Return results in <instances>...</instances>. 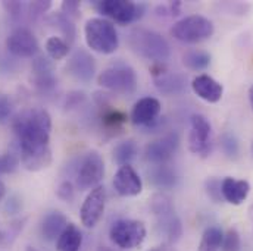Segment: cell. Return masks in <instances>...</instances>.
Returning a JSON list of instances; mask_svg holds the SVG:
<instances>
[{
  "instance_id": "cell-1",
  "label": "cell",
  "mask_w": 253,
  "mask_h": 251,
  "mask_svg": "<svg viewBox=\"0 0 253 251\" xmlns=\"http://www.w3.org/2000/svg\"><path fill=\"white\" fill-rule=\"evenodd\" d=\"M12 129L18 140L21 165L30 172H39L50 166V131L52 118L46 109L31 108L16 115Z\"/></svg>"
},
{
  "instance_id": "cell-2",
  "label": "cell",
  "mask_w": 253,
  "mask_h": 251,
  "mask_svg": "<svg viewBox=\"0 0 253 251\" xmlns=\"http://www.w3.org/2000/svg\"><path fill=\"white\" fill-rule=\"evenodd\" d=\"M128 46L131 50L153 63H164L171 55L168 41L156 31L147 28H134L128 36Z\"/></svg>"
},
{
  "instance_id": "cell-3",
  "label": "cell",
  "mask_w": 253,
  "mask_h": 251,
  "mask_svg": "<svg viewBox=\"0 0 253 251\" xmlns=\"http://www.w3.org/2000/svg\"><path fill=\"white\" fill-rule=\"evenodd\" d=\"M87 46L97 53L112 55L120 47V37L115 25L105 18H91L84 25Z\"/></svg>"
},
{
  "instance_id": "cell-4",
  "label": "cell",
  "mask_w": 253,
  "mask_h": 251,
  "mask_svg": "<svg viewBox=\"0 0 253 251\" xmlns=\"http://www.w3.org/2000/svg\"><path fill=\"white\" fill-rule=\"evenodd\" d=\"M213 31L215 28L211 19L202 15H190L172 25L171 36L181 43L196 44L211 38Z\"/></svg>"
},
{
  "instance_id": "cell-5",
  "label": "cell",
  "mask_w": 253,
  "mask_h": 251,
  "mask_svg": "<svg viewBox=\"0 0 253 251\" xmlns=\"http://www.w3.org/2000/svg\"><path fill=\"white\" fill-rule=\"evenodd\" d=\"M147 235L146 225L135 219H120L112 223L109 238L121 250H134L140 247Z\"/></svg>"
},
{
  "instance_id": "cell-6",
  "label": "cell",
  "mask_w": 253,
  "mask_h": 251,
  "mask_svg": "<svg viewBox=\"0 0 253 251\" xmlns=\"http://www.w3.org/2000/svg\"><path fill=\"white\" fill-rule=\"evenodd\" d=\"M97 82L112 93L128 96L137 90V73L126 63H117L100 72Z\"/></svg>"
},
{
  "instance_id": "cell-7",
  "label": "cell",
  "mask_w": 253,
  "mask_h": 251,
  "mask_svg": "<svg viewBox=\"0 0 253 251\" xmlns=\"http://www.w3.org/2000/svg\"><path fill=\"white\" fill-rule=\"evenodd\" d=\"M105 177V163L97 151L85 153L77 163L75 168V184L78 189L85 191L99 187Z\"/></svg>"
},
{
  "instance_id": "cell-8",
  "label": "cell",
  "mask_w": 253,
  "mask_h": 251,
  "mask_svg": "<svg viewBox=\"0 0 253 251\" xmlns=\"http://www.w3.org/2000/svg\"><path fill=\"white\" fill-rule=\"evenodd\" d=\"M94 6L103 16H108L123 25L137 22L146 12V6L143 3L131 0H99Z\"/></svg>"
},
{
  "instance_id": "cell-9",
  "label": "cell",
  "mask_w": 253,
  "mask_h": 251,
  "mask_svg": "<svg viewBox=\"0 0 253 251\" xmlns=\"http://www.w3.org/2000/svg\"><path fill=\"white\" fill-rule=\"evenodd\" d=\"M189 148L202 159L208 157L212 151V126L206 116L200 113H194L190 118Z\"/></svg>"
},
{
  "instance_id": "cell-10",
  "label": "cell",
  "mask_w": 253,
  "mask_h": 251,
  "mask_svg": "<svg viewBox=\"0 0 253 251\" xmlns=\"http://www.w3.org/2000/svg\"><path fill=\"white\" fill-rule=\"evenodd\" d=\"M156 90L165 96L183 94L187 88V78L180 72H171L164 63H153L150 68Z\"/></svg>"
},
{
  "instance_id": "cell-11",
  "label": "cell",
  "mask_w": 253,
  "mask_h": 251,
  "mask_svg": "<svg viewBox=\"0 0 253 251\" xmlns=\"http://www.w3.org/2000/svg\"><path fill=\"white\" fill-rule=\"evenodd\" d=\"M180 145V137L177 132H168L164 137L149 143L144 150V157L152 165H167Z\"/></svg>"
},
{
  "instance_id": "cell-12",
  "label": "cell",
  "mask_w": 253,
  "mask_h": 251,
  "mask_svg": "<svg viewBox=\"0 0 253 251\" xmlns=\"http://www.w3.org/2000/svg\"><path fill=\"white\" fill-rule=\"evenodd\" d=\"M105 206H106V191L102 185H99L87 194L81 206L80 210L81 223L88 229L94 228L103 216Z\"/></svg>"
},
{
  "instance_id": "cell-13",
  "label": "cell",
  "mask_w": 253,
  "mask_h": 251,
  "mask_svg": "<svg viewBox=\"0 0 253 251\" xmlns=\"http://www.w3.org/2000/svg\"><path fill=\"white\" fill-rule=\"evenodd\" d=\"M6 47L9 53H12L16 58H33L39 53V41L37 37L30 31L28 28L19 27L13 30L7 40H6Z\"/></svg>"
},
{
  "instance_id": "cell-14",
  "label": "cell",
  "mask_w": 253,
  "mask_h": 251,
  "mask_svg": "<svg viewBox=\"0 0 253 251\" xmlns=\"http://www.w3.org/2000/svg\"><path fill=\"white\" fill-rule=\"evenodd\" d=\"M162 106L161 102L155 97H143L135 102L131 110V122L141 128H156L159 125V115Z\"/></svg>"
},
{
  "instance_id": "cell-15",
  "label": "cell",
  "mask_w": 253,
  "mask_h": 251,
  "mask_svg": "<svg viewBox=\"0 0 253 251\" xmlns=\"http://www.w3.org/2000/svg\"><path fill=\"white\" fill-rule=\"evenodd\" d=\"M66 71L71 76L81 82H90L96 73V61L85 49H77L72 52L66 63Z\"/></svg>"
},
{
  "instance_id": "cell-16",
  "label": "cell",
  "mask_w": 253,
  "mask_h": 251,
  "mask_svg": "<svg viewBox=\"0 0 253 251\" xmlns=\"http://www.w3.org/2000/svg\"><path fill=\"white\" fill-rule=\"evenodd\" d=\"M33 84L42 93H50L56 88L58 79L53 73L50 58L37 56L33 62Z\"/></svg>"
},
{
  "instance_id": "cell-17",
  "label": "cell",
  "mask_w": 253,
  "mask_h": 251,
  "mask_svg": "<svg viewBox=\"0 0 253 251\" xmlns=\"http://www.w3.org/2000/svg\"><path fill=\"white\" fill-rule=\"evenodd\" d=\"M114 188L121 197H135L143 191V182L131 165H124L114 177Z\"/></svg>"
},
{
  "instance_id": "cell-18",
  "label": "cell",
  "mask_w": 253,
  "mask_h": 251,
  "mask_svg": "<svg viewBox=\"0 0 253 251\" xmlns=\"http://www.w3.org/2000/svg\"><path fill=\"white\" fill-rule=\"evenodd\" d=\"M191 88L197 97H200L208 103H218L224 94V87L216 79H213L206 73L197 75L191 81Z\"/></svg>"
},
{
  "instance_id": "cell-19",
  "label": "cell",
  "mask_w": 253,
  "mask_h": 251,
  "mask_svg": "<svg viewBox=\"0 0 253 251\" xmlns=\"http://www.w3.org/2000/svg\"><path fill=\"white\" fill-rule=\"evenodd\" d=\"M156 231L167 240L168 244H175L183 235V223L175 210L156 216Z\"/></svg>"
},
{
  "instance_id": "cell-20",
  "label": "cell",
  "mask_w": 253,
  "mask_h": 251,
  "mask_svg": "<svg viewBox=\"0 0 253 251\" xmlns=\"http://www.w3.org/2000/svg\"><path fill=\"white\" fill-rule=\"evenodd\" d=\"M221 192L222 198L227 203L233 206H240L251 192V184L246 179H234L228 177L221 181Z\"/></svg>"
},
{
  "instance_id": "cell-21",
  "label": "cell",
  "mask_w": 253,
  "mask_h": 251,
  "mask_svg": "<svg viewBox=\"0 0 253 251\" xmlns=\"http://www.w3.org/2000/svg\"><path fill=\"white\" fill-rule=\"evenodd\" d=\"M96 102L100 108V122L103 128L109 132L121 131L128 119L126 113L118 109L111 108L108 102L105 100V97H96Z\"/></svg>"
},
{
  "instance_id": "cell-22",
  "label": "cell",
  "mask_w": 253,
  "mask_h": 251,
  "mask_svg": "<svg viewBox=\"0 0 253 251\" xmlns=\"http://www.w3.org/2000/svg\"><path fill=\"white\" fill-rule=\"evenodd\" d=\"M68 225V219L66 216L61 212H50L49 215L44 216L40 231L44 240L47 241H55L56 238H59V235L62 234V231Z\"/></svg>"
},
{
  "instance_id": "cell-23",
  "label": "cell",
  "mask_w": 253,
  "mask_h": 251,
  "mask_svg": "<svg viewBox=\"0 0 253 251\" xmlns=\"http://www.w3.org/2000/svg\"><path fill=\"white\" fill-rule=\"evenodd\" d=\"M147 175L149 182L161 189H169L177 184V174L168 165H153Z\"/></svg>"
},
{
  "instance_id": "cell-24",
  "label": "cell",
  "mask_w": 253,
  "mask_h": 251,
  "mask_svg": "<svg viewBox=\"0 0 253 251\" xmlns=\"http://www.w3.org/2000/svg\"><path fill=\"white\" fill-rule=\"evenodd\" d=\"M83 246V232L74 223H68L62 234L58 238L56 250L58 251H80Z\"/></svg>"
},
{
  "instance_id": "cell-25",
  "label": "cell",
  "mask_w": 253,
  "mask_h": 251,
  "mask_svg": "<svg viewBox=\"0 0 253 251\" xmlns=\"http://www.w3.org/2000/svg\"><path fill=\"white\" fill-rule=\"evenodd\" d=\"M137 154H138V147H137L135 141H132V140L121 141L114 148V162L118 166L129 165L135 159Z\"/></svg>"
},
{
  "instance_id": "cell-26",
  "label": "cell",
  "mask_w": 253,
  "mask_h": 251,
  "mask_svg": "<svg viewBox=\"0 0 253 251\" xmlns=\"http://www.w3.org/2000/svg\"><path fill=\"white\" fill-rule=\"evenodd\" d=\"M222 240H224V234L221 228L209 226L202 235V241L199 244L197 251H221Z\"/></svg>"
},
{
  "instance_id": "cell-27",
  "label": "cell",
  "mask_w": 253,
  "mask_h": 251,
  "mask_svg": "<svg viewBox=\"0 0 253 251\" xmlns=\"http://www.w3.org/2000/svg\"><path fill=\"white\" fill-rule=\"evenodd\" d=\"M50 22L52 25H55L65 37V41L68 44L74 43L75 41V37H77V28L74 25V21L71 18H68L66 15H63L62 12L59 13H53L50 16Z\"/></svg>"
},
{
  "instance_id": "cell-28",
  "label": "cell",
  "mask_w": 253,
  "mask_h": 251,
  "mask_svg": "<svg viewBox=\"0 0 253 251\" xmlns=\"http://www.w3.org/2000/svg\"><path fill=\"white\" fill-rule=\"evenodd\" d=\"M183 63L191 71H203L211 65V55L203 50H189L183 55Z\"/></svg>"
},
{
  "instance_id": "cell-29",
  "label": "cell",
  "mask_w": 253,
  "mask_h": 251,
  "mask_svg": "<svg viewBox=\"0 0 253 251\" xmlns=\"http://www.w3.org/2000/svg\"><path fill=\"white\" fill-rule=\"evenodd\" d=\"M69 44L61 38V37H50L47 41H46V52L49 55L50 59L53 61H62L65 59L68 55H69Z\"/></svg>"
},
{
  "instance_id": "cell-30",
  "label": "cell",
  "mask_w": 253,
  "mask_h": 251,
  "mask_svg": "<svg viewBox=\"0 0 253 251\" xmlns=\"http://www.w3.org/2000/svg\"><path fill=\"white\" fill-rule=\"evenodd\" d=\"M150 210H152V213H153L155 217H156V216H161V215L174 212L175 207H174L172 198H171L168 194L156 192V194L152 195V200H150Z\"/></svg>"
},
{
  "instance_id": "cell-31",
  "label": "cell",
  "mask_w": 253,
  "mask_h": 251,
  "mask_svg": "<svg viewBox=\"0 0 253 251\" xmlns=\"http://www.w3.org/2000/svg\"><path fill=\"white\" fill-rule=\"evenodd\" d=\"M221 150L228 159H237V156L240 153V144H239L237 137L234 134H231V132L222 134V137H221Z\"/></svg>"
},
{
  "instance_id": "cell-32",
  "label": "cell",
  "mask_w": 253,
  "mask_h": 251,
  "mask_svg": "<svg viewBox=\"0 0 253 251\" xmlns=\"http://www.w3.org/2000/svg\"><path fill=\"white\" fill-rule=\"evenodd\" d=\"M21 165L19 151H7L3 157H0V174H13Z\"/></svg>"
},
{
  "instance_id": "cell-33",
  "label": "cell",
  "mask_w": 253,
  "mask_h": 251,
  "mask_svg": "<svg viewBox=\"0 0 253 251\" xmlns=\"http://www.w3.org/2000/svg\"><path fill=\"white\" fill-rule=\"evenodd\" d=\"M242 250V238L237 229L231 228L224 235L221 251H240Z\"/></svg>"
},
{
  "instance_id": "cell-34",
  "label": "cell",
  "mask_w": 253,
  "mask_h": 251,
  "mask_svg": "<svg viewBox=\"0 0 253 251\" xmlns=\"http://www.w3.org/2000/svg\"><path fill=\"white\" fill-rule=\"evenodd\" d=\"M206 192H208V195H209L213 201L219 203V201L222 200L221 181H219V179H215V178L208 179V181H206Z\"/></svg>"
},
{
  "instance_id": "cell-35",
  "label": "cell",
  "mask_w": 253,
  "mask_h": 251,
  "mask_svg": "<svg viewBox=\"0 0 253 251\" xmlns=\"http://www.w3.org/2000/svg\"><path fill=\"white\" fill-rule=\"evenodd\" d=\"M13 110V103L6 93L0 91V122L6 121Z\"/></svg>"
},
{
  "instance_id": "cell-36",
  "label": "cell",
  "mask_w": 253,
  "mask_h": 251,
  "mask_svg": "<svg viewBox=\"0 0 253 251\" xmlns=\"http://www.w3.org/2000/svg\"><path fill=\"white\" fill-rule=\"evenodd\" d=\"M50 6H52L50 1H33V3L27 4V9H28V13L31 18H37V16L46 13L50 9Z\"/></svg>"
},
{
  "instance_id": "cell-37",
  "label": "cell",
  "mask_w": 253,
  "mask_h": 251,
  "mask_svg": "<svg viewBox=\"0 0 253 251\" xmlns=\"http://www.w3.org/2000/svg\"><path fill=\"white\" fill-rule=\"evenodd\" d=\"M156 12H159L158 15L164 16H178L181 12V1H169L164 6H159Z\"/></svg>"
},
{
  "instance_id": "cell-38",
  "label": "cell",
  "mask_w": 253,
  "mask_h": 251,
  "mask_svg": "<svg viewBox=\"0 0 253 251\" xmlns=\"http://www.w3.org/2000/svg\"><path fill=\"white\" fill-rule=\"evenodd\" d=\"M56 195L63 201H71L75 195V188L71 181H63L56 189Z\"/></svg>"
},
{
  "instance_id": "cell-39",
  "label": "cell",
  "mask_w": 253,
  "mask_h": 251,
  "mask_svg": "<svg viewBox=\"0 0 253 251\" xmlns=\"http://www.w3.org/2000/svg\"><path fill=\"white\" fill-rule=\"evenodd\" d=\"M61 12L63 15H66L68 18H75L78 16V12H80V1L78 0H66L63 1L62 6H61Z\"/></svg>"
},
{
  "instance_id": "cell-40",
  "label": "cell",
  "mask_w": 253,
  "mask_h": 251,
  "mask_svg": "<svg viewBox=\"0 0 253 251\" xmlns=\"http://www.w3.org/2000/svg\"><path fill=\"white\" fill-rule=\"evenodd\" d=\"M84 100H85V94H84V93H81V91H72V93L68 94L66 102H65V106H66L68 109L78 108Z\"/></svg>"
},
{
  "instance_id": "cell-41",
  "label": "cell",
  "mask_w": 253,
  "mask_h": 251,
  "mask_svg": "<svg viewBox=\"0 0 253 251\" xmlns=\"http://www.w3.org/2000/svg\"><path fill=\"white\" fill-rule=\"evenodd\" d=\"M3 6L12 18H19L22 15V9L25 7V4L21 1H4Z\"/></svg>"
},
{
  "instance_id": "cell-42",
  "label": "cell",
  "mask_w": 253,
  "mask_h": 251,
  "mask_svg": "<svg viewBox=\"0 0 253 251\" xmlns=\"http://www.w3.org/2000/svg\"><path fill=\"white\" fill-rule=\"evenodd\" d=\"M147 251H169V246L168 244H164V246H158V247H153Z\"/></svg>"
},
{
  "instance_id": "cell-43",
  "label": "cell",
  "mask_w": 253,
  "mask_h": 251,
  "mask_svg": "<svg viewBox=\"0 0 253 251\" xmlns=\"http://www.w3.org/2000/svg\"><path fill=\"white\" fill-rule=\"evenodd\" d=\"M4 194H6V187H4V184H3V182L0 181V201L3 200Z\"/></svg>"
},
{
  "instance_id": "cell-44",
  "label": "cell",
  "mask_w": 253,
  "mask_h": 251,
  "mask_svg": "<svg viewBox=\"0 0 253 251\" xmlns=\"http://www.w3.org/2000/svg\"><path fill=\"white\" fill-rule=\"evenodd\" d=\"M249 100H251V105H252L253 109V85L249 88Z\"/></svg>"
},
{
  "instance_id": "cell-45",
  "label": "cell",
  "mask_w": 253,
  "mask_h": 251,
  "mask_svg": "<svg viewBox=\"0 0 253 251\" xmlns=\"http://www.w3.org/2000/svg\"><path fill=\"white\" fill-rule=\"evenodd\" d=\"M97 251H117V250H114V249H109V247H99V249H97Z\"/></svg>"
},
{
  "instance_id": "cell-46",
  "label": "cell",
  "mask_w": 253,
  "mask_h": 251,
  "mask_svg": "<svg viewBox=\"0 0 253 251\" xmlns=\"http://www.w3.org/2000/svg\"><path fill=\"white\" fill-rule=\"evenodd\" d=\"M27 251H39V250H37V249H34V247H28Z\"/></svg>"
},
{
  "instance_id": "cell-47",
  "label": "cell",
  "mask_w": 253,
  "mask_h": 251,
  "mask_svg": "<svg viewBox=\"0 0 253 251\" xmlns=\"http://www.w3.org/2000/svg\"><path fill=\"white\" fill-rule=\"evenodd\" d=\"M252 151H253V144H252Z\"/></svg>"
}]
</instances>
